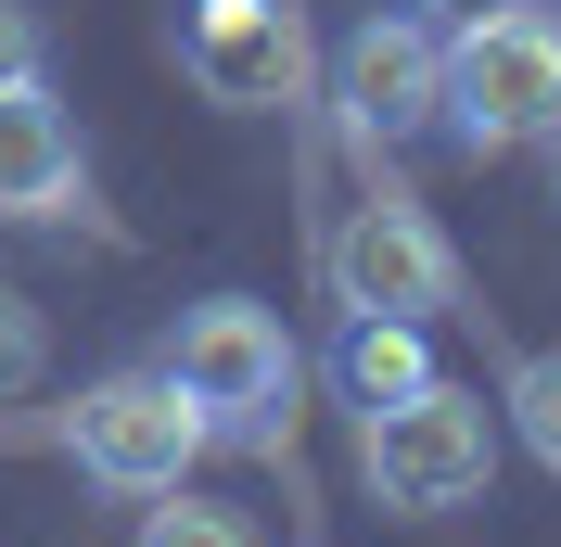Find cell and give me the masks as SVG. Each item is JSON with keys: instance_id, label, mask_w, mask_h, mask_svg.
I'll list each match as a JSON object with an SVG mask.
<instances>
[{"instance_id": "2", "label": "cell", "mask_w": 561, "mask_h": 547, "mask_svg": "<svg viewBox=\"0 0 561 547\" xmlns=\"http://www.w3.org/2000/svg\"><path fill=\"white\" fill-rule=\"evenodd\" d=\"M153 370L192 395V408L217 420V445L243 433V445H280L294 433V331H280V306H255V293H205V306H179L167 357Z\"/></svg>"}, {"instance_id": "1", "label": "cell", "mask_w": 561, "mask_h": 547, "mask_svg": "<svg viewBox=\"0 0 561 547\" xmlns=\"http://www.w3.org/2000/svg\"><path fill=\"white\" fill-rule=\"evenodd\" d=\"M447 128H459V153L561 140V13L549 0H485V13L447 26Z\"/></svg>"}, {"instance_id": "12", "label": "cell", "mask_w": 561, "mask_h": 547, "mask_svg": "<svg viewBox=\"0 0 561 547\" xmlns=\"http://www.w3.org/2000/svg\"><path fill=\"white\" fill-rule=\"evenodd\" d=\"M38 370H51V318H38V293H13V280H0V408H13Z\"/></svg>"}, {"instance_id": "9", "label": "cell", "mask_w": 561, "mask_h": 547, "mask_svg": "<svg viewBox=\"0 0 561 547\" xmlns=\"http://www.w3.org/2000/svg\"><path fill=\"white\" fill-rule=\"evenodd\" d=\"M332 382H345L357 408H396V395H421V382H434V357H421V318H345V344H332Z\"/></svg>"}, {"instance_id": "10", "label": "cell", "mask_w": 561, "mask_h": 547, "mask_svg": "<svg viewBox=\"0 0 561 547\" xmlns=\"http://www.w3.org/2000/svg\"><path fill=\"white\" fill-rule=\"evenodd\" d=\"M497 408H511V433L536 445V472L561 484V344H536L524 370H511V395H497Z\"/></svg>"}, {"instance_id": "5", "label": "cell", "mask_w": 561, "mask_h": 547, "mask_svg": "<svg viewBox=\"0 0 561 547\" xmlns=\"http://www.w3.org/2000/svg\"><path fill=\"white\" fill-rule=\"evenodd\" d=\"M332 293L345 318H459V242L409 205V191H370V205L332 230Z\"/></svg>"}, {"instance_id": "6", "label": "cell", "mask_w": 561, "mask_h": 547, "mask_svg": "<svg viewBox=\"0 0 561 547\" xmlns=\"http://www.w3.org/2000/svg\"><path fill=\"white\" fill-rule=\"evenodd\" d=\"M332 103H345V128L370 140V153L447 128V26L409 13V0L370 13V26H345V51H332Z\"/></svg>"}, {"instance_id": "3", "label": "cell", "mask_w": 561, "mask_h": 547, "mask_svg": "<svg viewBox=\"0 0 561 547\" xmlns=\"http://www.w3.org/2000/svg\"><path fill=\"white\" fill-rule=\"evenodd\" d=\"M357 472H370V497H383V510H409V522L472 510V497L497 484V408L472 395V382H421V395L370 408Z\"/></svg>"}, {"instance_id": "13", "label": "cell", "mask_w": 561, "mask_h": 547, "mask_svg": "<svg viewBox=\"0 0 561 547\" xmlns=\"http://www.w3.org/2000/svg\"><path fill=\"white\" fill-rule=\"evenodd\" d=\"M51 77V26H38V0H0V90H38Z\"/></svg>"}, {"instance_id": "14", "label": "cell", "mask_w": 561, "mask_h": 547, "mask_svg": "<svg viewBox=\"0 0 561 547\" xmlns=\"http://www.w3.org/2000/svg\"><path fill=\"white\" fill-rule=\"evenodd\" d=\"M409 13H434V26H459V13H485V0H409Z\"/></svg>"}, {"instance_id": "7", "label": "cell", "mask_w": 561, "mask_h": 547, "mask_svg": "<svg viewBox=\"0 0 561 547\" xmlns=\"http://www.w3.org/2000/svg\"><path fill=\"white\" fill-rule=\"evenodd\" d=\"M179 77L230 115H280L307 90V26L294 0H192L179 13Z\"/></svg>"}, {"instance_id": "8", "label": "cell", "mask_w": 561, "mask_h": 547, "mask_svg": "<svg viewBox=\"0 0 561 547\" xmlns=\"http://www.w3.org/2000/svg\"><path fill=\"white\" fill-rule=\"evenodd\" d=\"M77 205V128L51 90H0V217H65Z\"/></svg>"}, {"instance_id": "4", "label": "cell", "mask_w": 561, "mask_h": 547, "mask_svg": "<svg viewBox=\"0 0 561 547\" xmlns=\"http://www.w3.org/2000/svg\"><path fill=\"white\" fill-rule=\"evenodd\" d=\"M65 445H77V472L103 484V497H167V484H192V458L217 445V420L192 408L167 370H115V382H90L65 408Z\"/></svg>"}, {"instance_id": "11", "label": "cell", "mask_w": 561, "mask_h": 547, "mask_svg": "<svg viewBox=\"0 0 561 547\" xmlns=\"http://www.w3.org/2000/svg\"><path fill=\"white\" fill-rule=\"evenodd\" d=\"M140 547H255V522L243 510H217V497H153V522H140Z\"/></svg>"}]
</instances>
